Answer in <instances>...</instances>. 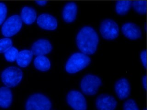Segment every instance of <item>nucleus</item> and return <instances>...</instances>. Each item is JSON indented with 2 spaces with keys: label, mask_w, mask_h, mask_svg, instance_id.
Returning <instances> with one entry per match:
<instances>
[{
  "label": "nucleus",
  "mask_w": 147,
  "mask_h": 110,
  "mask_svg": "<svg viewBox=\"0 0 147 110\" xmlns=\"http://www.w3.org/2000/svg\"><path fill=\"white\" fill-rule=\"evenodd\" d=\"M99 40L97 32L90 26H85L82 28L76 38L77 47L82 53L86 55H92L96 52Z\"/></svg>",
  "instance_id": "obj_1"
},
{
  "label": "nucleus",
  "mask_w": 147,
  "mask_h": 110,
  "mask_svg": "<svg viewBox=\"0 0 147 110\" xmlns=\"http://www.w3.org/2000/svg\"><path fill=\"white\" fill-rule=\"evenodd\" d=\"M91 62L89 56L83 53L77 52L71 55L66 63V71L74 74L86 68Z\"/></svg>",
  "instance_id": "obj_2"
},
{
  "label": "nucleus",
  "mask_w": 147,
  "mask_h": 110,
  "mask_svg": "<svg viewBox=\"0 0 147 110\" xmlns=\"http://www.w3.org/2000/svg\"><path fill=\"white\" fill-rule=\"evenodd\" d=\"M52 102L47 96L36 93L29 96L25 103V110H51Z\"/></svg>",
  "instance_id": "obj_3"
},
{
  "label": "nucleus",
  "mask_w": 147,
  "mask_h": 110,
  "mask_svg": "<svg viewBox=\"0 0 147 110\" xmlns=\"http://www.w3.org/2000/svg\"><path fill=\"white\" fill-rule=\"evenodd\" d=\"M102 80L98 76L88 74L83 77L80 87L83 93L88 96H94L98 93L102 85Z\"/></svg>",
  "instance_id": "obj_4"
},
{
  "label": "nucleus",
  "mask_w": 147,
  "mask_h": 110,
  "mask_svg": "<svg viewBox=\"0 0 147 110\" xmlns=\"http://www.w3.org/2000/svg\"><path fill=\"white\" fill-rule=\"evenodd\" d=\"M23 76L22 70L15 66H10L5 69L1 75L3 83L9 88L17 86L21 81Z\"/></svg>",
  "instance_id": "obj_5"
},
{
  "label": "nucleus",
  "mask_w": 147,
  "mask_h": 110,
  "mask_svg": "<svg viewBox=\"0 0 147 110\" xmlns=\"http://www.w3.org/2000/svg\"><path fill=\"white\" fill-rule=\"evenodd\" d=\"M100 32L104 39L109 40H114L118 37L119 34L118 24L112 19H105L100 24Z\"/></svg>",
  "instance_id": "obj_6"
},
{
  "label": "nucleus",
  "mask_w": 147,
  "mask_h": 110,
  "mask_svg": "<svg viewBox=\"0 0 147 110\" xmlns=\"http://www.w3.org/2000/svg\"><path fill=\"white\" fill-rule=\"evenodd\" d=\"M22 27V21L18 15H13L7 19L1 27V33L5 37L13 36L20 32Z\"/></svg>",
  "instance_id": "obj_7"
},
{
  "label": "nucleus",
  "mask_w": 147,
  "mask_h": 110,
  "mask_svg": "<svg viewBox=\"0 0 147 110\" xmlns=\"http://www.w3.org/2000/svg\"><path fill=\"white\" fill-rule=\"evenodd\" d=\"M66 101L73 110H87L86 98L79 91L73 90L69 92L66 95Z\"/></svg>",
  "instance_id": "obj_8"
},
{
  "label": "nucleus",
  "mask_w": 147,
  "mask_h": 110,
  "mask_svg": "<svg viewBox=\"0 0 147 110\" xmlns=\"http://www.w3.org/2000/svg\"><path fill=\"white\" fill-rule=\"evenodd\" d=\"M95 105L98 110H115L117 107V102L112 95L101 94L96 98Z\"/></svg>",
  "instance_id": "obj_9"
},
{
  "label": "nucleus",
  "mask_w": 147,
  "mask_h": 110,
  "mask_svg": "<svg viewBox=\"0 0 147 110\" xmlns=\"http://www.w3.org/2000/svg\"><path fill=\"white\" fill-rule=\"evenodd\" d=\"M114 88L116 95L119 100H125L130 95L131 86L129 80L126 78H121L117 80Z\"/></svg>",
  "instance_id": "obj_10"
},
{
  "label": "nucleus",
  "mask_w": 147,
  "mask_h": 110,
  "mask_svg": "<svg viewBox=\"0 0 147 110\" xmlns=\"http://www.w3.org/2000/svg\"><path fill=\"white\" fill-rule=\"evenodd\" d=\"M123 35L131 40H136L141 38L142 31L138 25L131 22L124 23L121 28Z\"/></svg>",
  "instance_id": "obj_11"
},
{
  "label": "nucleus",
  "mask_w": 147,
  "mask_h": 110,
  "mask_svg": "<svg viewBox=\"0 0 147 110\" xmlns=\"http://www.w3.org/2000/svg\"><path fill=\"white\" fill-rule=\"evenodd\" d=\"M52 44L47 40L40 39L34 43L31 47V52L36 56H44L52 51Z\"/></svg>",
  "instance_id": "obj_12"
},
{
  "label": "nucleus",
  "mask_w": 147,
  "mask_h": 110,
  "mask_svg": "<svg viewBox=\"0 0 147 110\" xmlns=\"http://www.w3.org/2000/svg\"><path fill=\"white\" fill-rule=\"evenodd\" d=\"M37 23L41 29L47 30H54L57 26L56 18L47 13L41 14L40 15L37 19Z\"/></svg>",
  "instance_id": "obj_13"
},
{
  "label": "nucleus",
  "mask_w": 147,
  "mask_h": 110,
  "mask_svg": "<svg viewBox=\"0 0 147 110\" xmlns=\"http://www.w3.org/2000/svg\"><path fill=\"white\" fill-rule=\"evenodd\" d=\"M78 7L75 2H69L64 6L62 11V18L67 23H72L76 20Z\"/></svg>",
  "instance_id": "obj_14"
},
{
  "label": "nucleus",
  "mask_w": 147,
  "mask_h": 110,
  "mask_svg": "<svg viewBox=\"0 0 147 110\" xmlns=\"http://www.w3.org/2000/svg\"><path fill=\"white\" fill-rule=\"evenodd\" d=\"M13 95L11 90L6 87L0 88V107L7 109L11 105Z\"/></svg>",
  "instance_id": "obj_15"
},
{
  "label": "nucleus",
  "mask_w": 147,
  "mask_h": 110,
  "mask_svg": "<svg viewBox=\"0 0 147 110\" xmlns=\"http://www.w3.org/2000/svg\"><path fill=\"white\" fill-rule=\"evenodd\" d=\"M20 17L24 23L30 25L35 21L36 18V10L31 7H24L21 12Z\"/></svg>",
  "instance_id": "obj_16"
},
{
  "label": "nucleus",
  "mask_w": 147,
  "mask_h": 110,
  "mask_svg": "<svg viewBox=\"0 0 147 110\" xmlns=\"http://www.w3.org/2000/svg\"><path fill=\"white\" fill-rule=\"evenodd\" d=\"M33 54L31 50H24L18 53L16 59L17 63L20 67L25 68L29 65L33 58Z\"/></svg>",
  "instance_id": "obj_17"
},
{
  "label": "nucleus",
  "mask_w": 147,
  "mask_h": 110,
  "mask_svg": "<svg viewBox=\"0 0 147 110\" xmlns=\"http://www.w3.org/2000/svg\"><path fill=\"white\" fill-rule=\"evenodd\" d=\"M34 64L36 69L42 72L48 71L51 68L50 61L45 56H37L34 59Z\"/></svg>",
  "instance_id": "obj_18"
},
{
  "label": "nucleus",
  "mask_w": 147,
  "mask_h": 110,
  "mask_svg": "<svg viewBox=\"0 0 147 110\" xmlns=\"http://www.w3.org/2000/svg\"><path fill=\"white\" fill-rule=\"evenodd\" d=\"M132 6V1H118L115 6L116 13L119 15H125L128 11Z\"/></svg>",
  "instance_id": "obj_19"
},
{
  "label": "nucleus",
  "mask_w": 147,
  "mask_h": 110,
  "mask_svg": "<svg viewBox=\"0 0 147 110\" xmlns=\"http://www.w3.org/2000/svg\"><path fill=\"white\" fill-rule=\"evenodd\" d=\"M133 9L136 12L139 14L144 15L147 11V1H134L132 3Z\"/></svg>",
  "instance_id": "obj_20"
},
{
  "label": "nucleus",
  "mask_w": 147,
  "mask_h": 110,
  "mask_svg": "<svg viewBox=\"0 0 147 110\" xmlns=\"http://www.w3.org/2000/svg\"><path fill=\"white\" fill-rule=\"evenodd\" d=\"M18 53V50L12 46L4 53L5 58L7 62H12L16 61Z\"/></svg>",
  "instance_id": "obj_21"
},
{
  "label": "nucleus",
  "mask_w": 147,
  "mask_h": 110,
  "mask_svg": "<svg viewBox=\"0 0 147 110\" xmlns=\"http://www.w3.org/2000/svg\"><path fill=\"white\" fill-rule=\"evenodd\" d=\"M13 42L11 39L8 38L0 40V53H5L12 47Z\"/></svg>",
  "instance_id": "obj_22"
},
{
  "label": "nucleus",
  "mask_w": 147,
  "mask_h": 110,
  "mask_svg": "<svg viewBox=\"0 0 147 110\" xmlns=\"http://www.w3.org/2000/svg\"><path fill=\"white\" fill-rule=\"evenodd\" d=\"M123 110H139L137 103L132 99L126 100L123 104Z\"/></svg>",
  "instance_id": "obj_23"
},
{
  "label": "nucleus",
  "mask_w": 147,
  "mask_h": 110,
  "mask_svg": "<svg viewBox=\"0 0 147 110\" xmlns=\"http://www.w3.org/2000/svg\"><path fill=\"white\" fill-rule=\"evenodd\" d=\"M7 9L6 5L3 3H0V25L4 21L7 17Z\"/></svg>",
  "instance_id": "obj_24"
},
{
  "label": "nucleus",
  "mask_w": 147,
  "mask_h": 110,
  "mask_svg": "<svg viewBox=\"0 0 147 110\" xmlns=\"http://www.w3.org/2000/svg\"><path fill=\"white\" fill-rule=\"evenodd\" d=\"M146 55H147V53H146V50H142L140 54V58L141 60L142 63V65L145 68H146L147 67Z\"/></svg>",
  "instance_id": "obj_25"
},
{
  "label": "nucleus",
  "mask_w": 147,
  "mask_h": 110,
  "mask_svg": "<svg viewBox=\"0 0 147 110\" xmlns=\"http://www.w3.org/2000/svg\"><path fill=\"white\" fill-rule=\"evenodd\" d=\"M142 84L143 88L145 89H146V88H147V77H146V75L142 77Z\"/></svg>",
  "instance_id": "obj_26"
},
{
  "label": "nucleus",
  "mask_w": 147,
  "mask_h": 110,
  "mask_svg": "<svg viewBox=\"0 0 147 110\" xmlns=\"http://www.w3.org/2000/svg\"><path fill=\"white\" fill-rule=\"evenodd\" d=\"M47 1H36V3L37 4L40 6H45L47 4Z\"/></svg>",
  "instance_id": "obj_27"
},
{
  "label": "nucleus",
  "mask_w": 147,
  "mask_h": 110,
  "mask_svg": "<svg viewBox=\"0 0 147 110\" xmlns=\"http://www.w3.org/2000/svg\"><path fill=\"white\" fill-rule=\"evenodd\" d=\"M144 110H146V109H144Z\"/></svg>",
  "instance_id": "obj_28"
}]
</instances>
